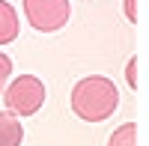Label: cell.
<instances>
[{
    "label": "cell",
    "instance_id": "6da1fadb",
    "mask_svg": "<svg viewBox=\"0 0 149 146\" xmlns=\"http://www.w3.org/2000/svg\"><path fill=\"white\" fill-rule=\"evenodd\" d=\"M116 104H119V90L110 78L90 75L72 87V111L84 122H104L107 116H113Z\"/></svg>",
    "mask_w": 149,
    "mask_h": 146
},
{
    "label": "cell",
    "instance_id": "7a4b0ae2",
    "mask_svg": "<svg viewBox=\"0 0 149 146\" xmlns=\"http://www.w3.org/2000/svg\"><path fill=\"white\" fill-rule=\"evenodd\" d=\"M3 99L6 111H12L15 116H33L45 104V83L36 75H18L12 83H6Z\"/></svg>",
    "mask_w": 149,
    "mask_h": 146
},
{
    "label": "cell",
    "instance_id": "3957f363",
    "mask_svg": "<svg viewBox=\"0 0 149 146\" xmlns=\"http://www.w3.org/2000/svg\"><path fill=\"white\" fill-rule=\"evenodd\" d=\"M69 0H24V15L39 33H57L69 21Z\"/></svg>",
    "mask_w": 149,
    "mask_h": 146
},
{
    "label": "cell",
    "instance_id": "277c9868",
    "mask_svg": "<svg viewBox=\"0 0 149 146\" xmlns=\"http://www.w3.org/2000/svg\"><path fill=\"white\" fill-rule=\"evenodd\" d=\"M24 128L12 111H0V146H21Z\"/></svg>",
    "mask_w": 149,
    "mask_h": 146
},
{
    "label": "cell",
    "instance_id": "5b68a950",
    "mask_svg": "<svg viewBox=\"0 0 149 146\" xmlns=\"http://www.w3.org/2000/svg\"><path fill=\"white\" fill-rule=\"evenodd\" d=\"M18 39V12L12 3L0 0V45H9Z\"/></svg>",
    "mask_w": 149,
    "mask_h": 146
},
{
    "label": "cell",
    "instance_id": "8992f818",
    "mask_svg": "<svg viewBox=\"0 0 149 146\" xmlns=\"http://www.w3.org/2000/svg\"><path fill=\"white\" fill-rule=\"evenodd\" d=\"M107 146H137V125H134V122L119 125L113 134H110Z\"/></svg>",
    "mask_w": 149,
    "mask_h": 146
},
{
    "label": "cell",
    "instance_id": "52a82bcc",
    "mask_svg": "<svg viewBox=\"0 0 149 146\" xmlns=\"http://www.w3.org/2000/svg\"><path fill=\"white\" fill-rule=\"evenodd\" d=\"M9 75H12V60H9L3 51H0V95H3V90H6Z\"/></svg>",
    "mask_w": 149,
    "mask_h": 146
},
{
    "label": "cell",
    "instance_id": "ba28073f",
    "mask_svg": "<svg viewBox=\"0 0 149 146\" xmlns=\"http://www.w3.org/2000/svg\"><path fill=\"white\" fill-rule=\"evenodd\" d=\"M125 75H128V87L134 90V87H137V57H131V60H128V69H125Z\"/></svg>",
    "mask_w": 149,
    "mask_h": 146
},
{
    "label": "cell",
    "instance_id": "9c48e42d",
    "mask_svg": "<svg viewBox=\"0 0 149 146\" xmlns=\"http://www.w3.org/2000/svg\"><path fill=\"white\" fill-rule=\"evenodd\" d=\"M125 15L128 21H137V0H125Z\"/></svg>",
    "mask_w": 149,
    "mask_h": 146
}]
</instances>
